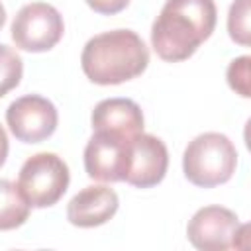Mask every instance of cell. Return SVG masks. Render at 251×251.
<instances>
[{"instance_id":"obj_18","label":"cell","mask_w":251,"mask_h":251,"mask_svg":"<svg viewBox=\"0 0 251 251\" xmlns=\"http://www.w3.org/2000/svg\"><path fill=\"white\" fill-rule=\"evenodd\" d=\"M4 22H6V10H4V6L0 4V27L4 25Z\"/></svg>"},{"instance_id":"obj_7","label":"cell","mask_w":251,"mask_h":251,"mask_svg":"<svg viewBox=\"0 0 251 251\" xmlns=\"http://www.w3.org/2000/svg\"><path fill=\"white\" fill-rule=\"evenodd\" d=\"M6 122L18 141L39 143L57 129V108L39 94H25L14 100L6 110Z\"/></svg>"},{"instance_id":"obj_11","label":"cell","mask_w":251,"mask_h":251,"mask_svg":"<svg viewBox=\"0 0 251 251\" xmlns=\"http://www.w3.org/2000/svg\"><path fill=\"white\" fill-rule=\"evenodd\" d=\"M92 129L120 135H137L143 131L141 108L129 98H106L92 110Z\"/></svg>"},{"instance_id":"obj_6","label":"cell","mask_w":251,"mask_h":251,"mask_svg":"<svg viewBox=\"0 0 251 251\" xmlns=\"http://www.w3.org/2000/svg\"><path fill=\"white\" fill-rule=\"evenodd\" d=\"M247 226L224 206H204L188 222V241L200 251H226L237 247V237Z\"/></svg>"},{"instance_id":"obj_8","label":"cell","mask_w":251,"mask_h":251,"mask_svg":"<svg viewBox=\"0 0 251 251\" xmlns=\"http://www.w3.org/2000/svg\"><path fill=\"white\" fill-rule=\"evenodd\" d=\"M169 153L165 143L149 133H137L127 143L124 180L137 188H151L165 178Z\"/></svg>"},{"instance_id":"obj_4","label":"cell","mask_w":251,"mask_h":251,"mask_svg":"<svg viewBox=\"0 0 251 251\" xmlns=\"http://www.w3.org/2000/svg\"><path fill=\"white\" fill-rule=\"evenodd\" d=\"M69 167L55 153H35L20 169L18 190L29 208H49L57 204L69 188Z\"/></svg>"},{"instance_id":"obj_2","label":"cell","mask_w":251,"mask_h":251,"mask_svg":"<svg viewBox=\"0 0 251 251\" xmlns=\"http://www.w3.org/2000/svg\"><path fill=\"white\" fill-rule=\"evenodd\" d=\"M149 63L143 39L131 29H112L86 41L80 65L88 80L108 86L139 76Z\"/></svg>"},{"instance_id":"obj_9","label":"cell","mask_w":251,"mask_h":251,"mask_svg":"<svg viewBox=\"0 0 251 251\" xmlns=\"http://www.w3.org/2000/svg\"><path fill=\"white\" fill-rule=\"evenodd\" d=\"M131 137L110 131H94V135L88 139L84 147L86 175L102 182L124 180L127 143Z\"/></svg>"},{"instance_id":"obj_16","label":"cell","mask_w":251,"mask_h":251,"mask_svg":"<svg viewBox=\"0 0 251 251\" xmlns=\"http://www.w3.org/2000/svg\"><path fill=\"white\" fill-rule=\"evenodd\" d=\"M86 4H88L94 12H98V14L112 16V14L122 12V10L129 4V0H86Z\"/></svg>"},{"instance_id":"obj_12","label":"cell","mask_w":251,"mask_h":251,"mask_svg":"<svg viewBox=\"0 0 251 251\" xmlns=\"http://www.w3.org/2000/svg\"><path fill=\"white\" fill-rule=\"evenodd\" d=\"M29 218V204L22 198L18 186L0 178V231L16 229Z\"/></svg>"},{"instance_id":"obj_15","label":"cell","mask_w":251,"mask_h":251,"mask_svg":"<svg viewBox=\"0 0 251 251\" xmlns=\"http://www.w3.org/2000/svg\"><path fill=\"white\" fill-rule=\"evenodd\" d=\"M249 63H251V57L243 55V57L233 59L229 63V67H227V82H229L231 90H235L243 98L251 96V88H249Z\"/></svg>"},{"instance_id":"obj_17","label":"cell","mask_w":251,"mask_h":251,"mask_svg":"<svg viewBox=\"0 0 251 251\" xmlns=\"http://www.w3.org/2000/svg\"><path fill=\"white\" fill-rule=\"evenodd\" d=\"M8 135L4 131V127L0 126V167L6 163V157H8Z\"/></svg>"},{"instance_id":"obj_14","label":"cell","mask_w":251,"mask_h":251,"mask_svg":"<svg viewBox=\"0 0 251 251\" xmlns=\"http://www.w3.org/2000/svg\"><path fill=\"white\" fill-rule=\"evenodd\" d=\"M229 37L239 45H249V0H235L227 14Z\"/></svg>"},{"instance_id":"obj_1","label":"cell","mask_w":251,"mask_h":251,"mask_svg":"<svg viewBox=\"0 0 251 251\" xmlns=\"http://www.w3.org/2000/svg\"><path fill=\"white\" fill-rule=\"evenodd\" d=\"M216 18L214 0H167L153 22L151 45L163 61H184L212 35Z\"/></svg>"},{"instance_id":"obj_13","label":"cell","mask_w":251,"mask_h":251,"mask_svg":"<svg viewBox=\"0 0 251 251\" xmlns=\"http://www.w3.org/2000/svg\"><path fill=\"white\" fill-rule=\"evenodd\" d=\"M22 73H24V63L20 55L12 47L0 43V98L20 84Z\"/></svg>"},{"instance_id":"obj_3","label":"cell","mask_w":251,"mask_h":251,"mask_svg":"<svg viewBox=\"0 0 251 251\" xmlns=\"http://www.w3.org/2000/svg\"><path fill=\"white\" fill-rule=\"evenodd\" d=\"M237 167V151L227 135L218 131L200 133L194 137L182 155L184 176L200 186L212 188L231 178Z\"/></svg>"},{"instance_id":"obj_5","label":"cell","mask_w":251,"mask_h":251,"mask_svg":"<svg viewBox=\"0 0 251 251\" xmlns=\"http://www.w3.org/2000/svg\"><path fill=\"white\" fill-rule=\"evenodd\" d=\"M65 31L63 16L47 2H31L20 8L12 22V39L16 47L31 53L53 49Z\"/></svg>"},{"instance_id":"obj_10","label":"cell","mask_w":251,"mask_h":251,"mask_svg":"<svg viewBox=\"0 0 251 251\" xmlns=\"http://www.w3.org/2000/svg\"><path fill=\"white\" fill-rule=\"evenodd\" d=\"M120 200L110 186L92 184L75 194L67 206V220L76 227H96L118 212Z\"/></svg>"}]
</instances>
